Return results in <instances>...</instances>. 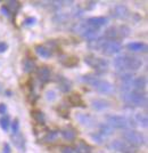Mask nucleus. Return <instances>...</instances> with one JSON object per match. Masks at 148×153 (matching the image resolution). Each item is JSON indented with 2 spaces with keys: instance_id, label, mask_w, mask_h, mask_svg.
<instances>
[{
  "instance_id": "58836bf2",
  "label": "nucleus",
  "mask_w": 148,
  "mask_h": 153,
  "mask_svg": "<svg viewBox=\"0 0 148 153\" xmlns=\"http://www.w3.org/2000/svg\"><path fill=\"white\" fill-rule=\"evenodd\" d=\"M0 90H1V86H0Z\"/></svg>"
},
{
  "instance_id": "1a4fd4ad",
  "label": "nucleus",
  "mask_w": 148,
  "mask_h": 153,
  "mask_svg": "<svg viewBox=\"0 0 148 153\" xmlns=\"http://www.w3.org/2000/svg\"><path fill=\"white\" fill-rule=\"evenodd\" d=\"M107 125L114 128H128L131 126V121L123 115H108L106 118Z\"/></svg>"
},
{
  "instance_id": "b1692460",
  "label": "nucleus",
  "mask_w": 148,
  "mask_h": 153,
  "mask_svg": "<svg viewBox=\"0 0 148 153\" xmlns=\"http://www.w3.org/2000/svg\"><path fill=\"white\" fill-rule=\"evenodd\" d=\"M58 130H51V132H47L46 135L41 138V141L42 142H45V143H48V142H54L56 138L58 137Z\"/></svg>"
},
{
  "instance_id": "393cba45",
  "label": "nucleus",
  "mask_w": 148,
  "mask_h": 153,
  "mask_svg": "<svg viewBox=\"0 0 148 153\" xmlns=\"http://www.w3.org/2000/svg\"><path fill=\"white\" fill-rule=\"evenodd\" d=\"M134 122L139 123V126L147 127V115L145 113H137L134 114Z\"/></svg>"
},
{
  "instance_id": "e433bc0d",
  "label": "nucleus",
  "mask_w": 148,
  "mask_h": 153,
  "mask_svg": "<svg viewBox=\"0 0 148 153\" xmlns=\"http://www.w3.org/2000/svg\"><path fill=\"white\" fill-rule=\"evenodd\" d=\"M7 111V108L5 104H0V114H5Z\"/></svg>"
},
{
  "instance_id": "6e6552de",
  "label": "nucleus",
  "mask_w": 148,
  "mask_h": 153,
  "mask_svg": "<svg viewBox=\"0 0 148 153\" xmlns=\"http://www.w3.org/2000/svg\"><path fill=\"white\" fill-rule=\"evenodd\" d=\"M123 138H124V141H127L129 144L133 145V146L143 145L146 143V137L141 133H138L136 130H125L123 133Z\"/></svg>"
},
{
  "instance_id": "2f4dec72",
  "label": "nucleus",
  "mask_w": 148,
  "mask_h": 153,
  "mask_svg": "<svg viewBox=\"0 0 148 153\" xmlns=\"http://www.w3.org/2000/svg\"><path fill=\"white\" fill-rule=\"evenodd\" d=\"M62 150V153H74V149L71 147V146H67V145H64L60 147Z\"/></svg>"
},
{
  "instance_id": "0eeeda50",
  "label": "nucleus",
  "mask_w": 148,
  "mask_h": 153,
  "mask_svg": "<svg viewBox=\"0 0 148 153\" xmlns=\"http://www.w3.org/2000/svg\"><path fill=\"white\" fill-rule=\"evenodd\" d=\"M84 62L97 72H106L108 70V62L104 58L96 57L95 55H88L84 58Z\"/></svg>"
},
{
  "instance_id": "f3484780",
  "label": "nucleus",
  "mask_w": 148,
  "mask_h": 153,
  "mask_svg": "<svg viewBox=\"0 0 148 153\" xmlns=\"http://www.w3.org/2000/svg\"><path fill=\"white\" fill-rule=\"evenodd\" d=\"M128 49L131 52H146L147 50V46L144 42L140 41H134V42H130L128 43Z\"/></svg>"
},
{
  "instance_id": "a878e982",
  "label": "nucleus",
  "mask_w": 148,
  "mask_h": 153,
  "mask_svg": "<svg viewBox=\"0 0 148 153\" xmlns=\"http://www.w3.org/2000/svg\"><path fill=\"white\" fill-rule=\"evenodd\" d=\"M23 68H24V71L25 72H31V71H33L36 69V63H34L33 59L26 58L23 62Z\"/></svg>"
},
{
  "instance_id": "2eb2a0df",
  "label": "nucleus",
  "mask_w": 148,
  "mask_h": 153,
  "mask_svg": "<svg viewBox=\"0 0 148 153\" xmlns=\"http://www.w3.org/2000/svg\"><path fill=\"white\" fill-rule=\"evenodd\" d=\"M89 25H91L96 29H99L100 26H104L105 24H107L108 19L106 17H103V16H99V17H91V19H88L86 21Z\"/></svg>"
},
{
  "instance_id": "6ab92c4d",
  "label": "nucleus",
  "mask_w": 148,
  "mask_h": 153,
  "mask_svg": "<svg viewBox=\"0 0 148 153\" xmlns=\"http://www.w3.org/2000/svg\"><path fill=\"white\" fill-rule=\"evenodd\" d=\"M92 147L87 144L84 141H79L75 145V152L76 153H91Z\"/></svg>"
},
{
  "instance_id": "72a5a7b5",
  "label": "nucleus",
  "mask_w": 148,
  "mask_h": 153,
  "mask_svg": "<svg viewBox=\"0 0 148 153\" xmlns=\"http://www.w3.org/2000/svg\"><path fill=\"white\" fill-rule=\"evenodd\" d=\"M46 98L48 99V101H54L56 98V94L51 90V92H48L47 94H46Z\"/></svg>"
},
{
  "instance_id": "dca6fc26",
  "label": "nucleus",
  "mask_w": 148,
  "mask_h": 153,
  "mask_svg": "<svg viewBox=\"0 0 148 153\" xmlns=\"http://www.w3.org/2000/svg\"><path fill=\"white\" fill-rule=\"evenodd\" d=\"M36 52L37 54L42 58H49L53 56V50L43 45H38L36 46Z\"/></svg>"
},
{
  "instance_id": "a211bd4d",
  "label": "nucleus",
  "mask_w": 148,
  "mask_h": 153,
  "mask_svg": "<svg viewBox=\"0 0 148 153\" xmlns=\"http://www.w3.org/2000/svg\"><path fill=\"white\" fill-rule=\"evenodd\" d=\"M60 134H62V136H63L65 139H67V141H73L74 138L76 137V130L74 129L72 126H67V127H65L64 129H62Z\"/></svg>"
},
{
  "instance_id": "4be33fe9",
  "label": "nucleus",
  "mask_w": 148,
  "mask_h": 153,
  "mask_svg": "<svg viewBox=\"0 0 148 153\" xmlns=\"http://www.w3.org/2000/svg\"><path fill=\"white\" fill-rule=\"evenodd\" d=\"M58 83H59V88H60V90L64 92V93H67V92L71 89V82H70L66 78H64V76H59V79H58Z\"/></svg>"
},
{
  "instance_id": "f704fd0d",
  "label": "nucleus",
  "mask_w": 148,
  "mask_h": 153,
  "mask_svg": "<svg viewBox=\"0 0 148 153\" xmlns=\"http://www.w3.org/2000/svg\"><path fill=\"white\" fill-rule=\"evenodd\" d=\"M7 48H8V45H7L6 42H3V41H0V53L6 52Z\"/></svg>"
},
{
  "instance_id": "c9c22d12",
  "label": "nucleus",
  "mask_w": 148,
  "mask_h": 153,
  "mask_svg": "<svg viewBox=\"0 0 148 153\" xmlns=\"http://www.w3.org/2000/svg\"><path fill=\"white\" fill-rule=\"evenodd\" d=\"M1 13H2L3 15H6V16H9V14H10V12L7 9L6 6H2V7H1Z\"/></svg>"
},
{
  "instance_id": "20e7f679",
  "label": "nucleus",
  "mask_w": 148,
  "mask_h": 153,
  "mask_svg": "<svg viewBox=\"0 0 148 153\" xmlns=\"http://www.w3.org/2000/svg\"><path fill=\"white\" fill-rule=\"evenodd\" d=\"M73 31L75 33L80 34L82 38L87 39V40H89V41L95 40V39L98 37V34H99L98 29H96V28H93L91 25H89L86 21H84V22H79V23H76V24L74 25Z\"/></svg>"
},
{
  "instance_id": "4c0bfd02",
  "label": "nucleus",
  "mask_w": 148,
  "mask_h": 153,
  "mask_svg": "<svg viewBox=\"0 0 148 153\" xmlns=\"http://www.w3.org/2000/svg\"><path fill=\"white\" fill-rule=\"evenodd\" d=\"M10 146L8 145V144H5V146H3V153H10Z\"/></svg>"
},
{
  "instance_id": "4468645a",
  "label": "nucleus",
  "mask_w": 148,
  "mask_h": 153,
  "mask_svg": "<svg viewBox=\"0 0 148 153\" xmlns=\"http://www.w3.org/2000/svg\"><path fill=\"white\" fill-rule=\"evenodd\" d=\"M12 139H13V143H14L16 149H18L21 152L25 151V139H24L23 135H21L19 133L14 134L12 136Z\"/></svg>"
},
{
  "instance_id": "9d476101",
  "label": "nucleus",
  "mask_w": 148,
  "mask_h": 153,
  "mask_svg": "<svg viewBox=\"0 0 148 153\" xmlns=\"http://www.w3.org/2000/svg\"><path fill=\"white\" fill-rule=\"evenodd\" d=\"M111 147L121 153H137L136 146L129 144L124 139H115L114 142H112Z\"/></svg>"
},
{
  "instance_id": "c756f323",
  "label": "nucleus",
  "mask_w": 148,
  "mask_h": 153,
  "mask_svg": "<svg viewBox=\"0 0 148 153\" xmlns=\"http://www.w3.org/2000/svg\"><path fill=\"white\" fill-rule=\"evenodd\" d=\"M57 112L59 113V115H62L63 118H69L70 116V110L65 106V105H60L57 109Z\"/></svg>"
},
{
  "instance_id": "39448f33",
  "label": "nucleus",
  "mask_w": 148,
  "mask_h": 153,
  "mask_svg": "<svg viewBox=\"0 0 148 153\" xmlns=\"http://www.w3.org/2000/svg\"><path fill=\"white\" fill-rule=\"evenodd\" d=\"M122 99L131 106H146L147 105V97L146 94L143 92H128V93H123Z\"/></svg>"
},
{
  "instance_id": "f03ea898",
  "label": "nucleus",
  "mask_w": 148,
  "mask_h": 153,
  "mask_svg": "<svg viewBox=\"0 0 148 153\" xmlns=\"http://www.w3.org/2000/svg\"><path fill=\"white\" fill-rule=\"evenodd\" d=\"M141 65L143 61L140 58L128 54H123L114 58V66L120 72L128 73L129 71H137L141 68Z\"/></svg>"
},
{
  "instance_id": "bb28decb",
  "label": "nucleus",
  "mask_w": 148,
  "mask_h": 153,
  "mask_svg": "<svg viewBox=\"0 0 148 153\" xmlns=\"http://www.w3.org/2000/svg\"><path fill=\"white\" fill-rule=\"evenodd\" d=\"M92 108L93 109H97V110H103L105 108L108 106V102L104 101V99H96V101H92Z\"/></svg>"
},
{
  "instance_id": "473e14b6",
  "label": "nucleus",
  "mask_w": 148,
  "mask_h": 153,
  "mask_svg": "<svg viewBox=\"0 0 148 153\" xmlns=\"http://www.w3.org/2000/svg\"><path fill=\"white\" fill-rule=\"evenodd\" d=\"M36 22H37V19H34V17H27L24 21V24H26V25H33Z\"/></svg>"
},
{
  "instance_id": "f257e3e1",
  "label": "nucleus",
  "mask_w": 148,
  "mask_h": 153,
  "mask_svg": "<svg viewBox=\"0 0 148 153\" xmlns=\"http://www.w3.org/2000/svg\"><path fill=\"white\" fill-rule=\"evenodd\" d=\"M88 46L90 49H93L105 56H113L114 54L120 53L122 49V45L120 41L110 40L106 38H99L89 41Z\"/></svg>"
},
{
  "instance_id": "7ed1b4c3",
  "label": "nucleus",
  "mask_w": 148,
  "mask_h": 153,
  "mask_svg": "<svg viewBox=\"0 0 148 153\" xmlns=\"http://www.w3.org/2000/svg\"><path fill=\"white\" fill-rule=\"evenodd\" d=\"M83 81L87 82L89 86H91L95 90L101 93V94H111L114 90V86L111 82L105 81L95 74H87L83 76Z\"/></svg>"
},
{
  "instance_id": "5701e85b",
  "label": "nucleus",
  "mask_w": 148,
  "mask_h": 153,
  "mask_svg": "<svg viewBox=\"0 0 148 153\" xmlns=\"http://www.w3.org/2000/svg\"><path fill=\"white\" fill-rule=\"evenodd\" d=\"M31 114L38 125H45V114L42 113L41 110H33Z\"/></svg>"
},
{
  "instance_id": "423d86ee",
  "label": "nucleus",
  "mask_w": 148,
  "mask_h": 153,
  "mask_svg": "<svg viewBox=\"0 0 148 153\" xmlns=\"http://www.w3.org/2000/svg\"><path fill=\"white\" fill-rule=\"evenodd\" d=\"M130 34V28L127 25H120V26H111L105 31V38L110 40H116L127 38Z\"/></svg>"
},
{
  "instance_id": "ddd939ff",
  "label": "nucleus",
  "mask_w": 148,
  "mask_h": 153,
  "mask_svg": "<svg viewBox=\"0 0 148 153\" xmlns=\"http://www.w3.org/2000/svg\"><path fill=\"white\" fill-rule=\"evenodd\" d=\"M113 15H114L115 17H117V19H125L130 16V12L125 6L119 5V6H116V7L114 8V14H113Z\"/></svg>"
},
{
  "instance_id": "cd10ccee",
  "label": "nucleus",
  "mask_w": 148,
  "mask_h": 153,
  "mask_svg": "<svg viewBox=\"0 0 148 153\" xmlns=\"http://www.w3.org/2000/svg\"><path fill=\"white\" fill-rule=\"evenodd\" d=\"M6 7H7V9L10 13H16L19 9L21 5H19V2H17V1H8L7 5H6Z\"/></svg>"
},
{
  "instance_id": "aec40b11",
  "label": "nucleus",
  "mask_w": 148,
  "mask_h": 153,
  "mask_svg": "<svg viewBox=\"0 0 148 153\" xmlns=\"http://www.w3.org/2000/svg\"><path fill=\"white\" fill-rule=\"evenodd\" d=\"M60 63L65 66H69V68H72V66H75L77 63H79V58L74 57V56H66V57L59 59Z\"/></svg>"
},
{
  "instance_id": "412c9836",
  "label": "nucleus",
  "mask_w": 148,
  "mask_h": 153,
  "mask_svg": "<svg viewBox=\"0 0 148 153\" xmlns=\"http://www.w3.org/2000/svg\"><path fill=\"white\" fill-rule=\"evenodd\" d=\"M69 102L73 106H82V108L86 106L84 103H83V101H82V98H81V96L79 95V94H73V95L70 96L69 97Z\"/></svg>"
},
{
  "instance_id": "c85d7f7f",
  "label": "nucleus",
  "mask_w": 148,
  "mask_h": 153,
  "mask_svg": "<svg viewBox=\"0 0 148 153\" xmlns=\"http://www.w3.org/2000/svg\"><path fill=\"white\" fill-rule=\"evenodd\" d=\"M0 127H1L5 132L8 130V127H9V116H8V115H5V116H2V118L0 119Z\"/></svg>"
},
{
  "instance_id": "f8f14e48",
  "label": "nucleus",
  "mask_w": 148,
  "mask_h": 153,
  "mask_svg": "<svg viewBox=\"0 0 148 153\" xmlns=\"http://www.w3.org/2000/svg\"><path fill=\"white\" fill-rule=\"evenodd\" d=\"M37 76L41 83H47L50 80V70L47 66H41L37 70Z\"/></svg>"
},
{
  "instance_id": "9b49d317",
  "label": "nucleus",
  "mask_w": 148,
  "mask_h": 153,
  "mask_svg": "<svg viewBox=\"0 0 148 153\" xmlns=\"http://www.w3.org/2000/svg\"><path fill=\"white\" fill-rule=\"evenodd\" d=\"M76 120L86 127H91L96 123L95 118L92 115L88 114V113H76Z\"/></svg>"
},
{
  "instance_id": "7c9ffc66",
  "label": "nucleus",
  "mask_w": 148,
  "mask_h": 153,
  "mask_svg": "<svg viewBox=\"0 0 148 153\" xmlns=\"http://www.w3.org/2000/svg\"><path fill=\"white\" fill-rule=\"evenodd\" d=\"M12 128H13V133L14 134H17L19 130V123H18V119H15L13 125H12Z\"/></svg>"
}]
</instances>
